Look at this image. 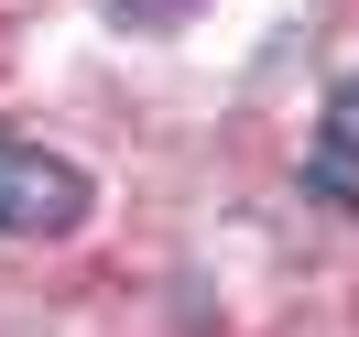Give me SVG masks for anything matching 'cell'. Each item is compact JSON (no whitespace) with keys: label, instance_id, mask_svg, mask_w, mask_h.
Segmentation results:
<instances>
[{"label":"cell","instance_id":"6da1fadb","mask_svg":"<svg viewBox=\"0 0 359 337\" xmlns=\"http://www.w3.org/2000/svg\"><path fill=\"white\" fill-rule=\"evenodd\" d=\"M88 218V174L66 153H33V142H0V228L11 240H55V228Z\"/></svg>","mask_w":359,"mask_h":337},{"label":"cell","instance_id":"7a4b0ae2","mask_svg":"<svg viewBox=\"0 0 359 337\" xmlns=\"http://www.w3.org/2000/svg\"><path fill=\"white\" fill-rule=\"evenodd\" d=\"M327 163H359V76L327 98Z\"/></svg>","mask_w":359,"mask_h":337}]
</instances>
